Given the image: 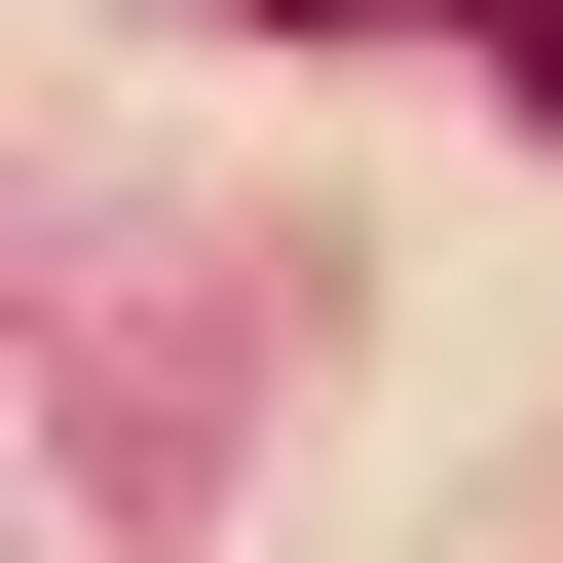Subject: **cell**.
Masks as SVG:
<instances>
[{"mask_svg":"<svg viewBox=\"0 0 563 563\" xmlns=\"http://www.w3.org/2000/svg\"><path fill=\"white\" fill-rule=\"evenodd\" d=\"M413 38H488V76H526V113H563V0H413Z\"/></svg>","mask_w":563,"mask_h":563,"instance_id":"6da1fadb","label":"cell"}]
</instances>
